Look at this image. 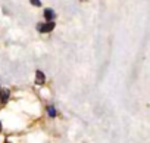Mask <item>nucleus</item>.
<instances>
[{
    "mask_svg": "<svg viewBox=\"0 0 150 143\" xmlns=\"http://www.w3.org/2000/svg\"><path fill=\"white\" fill-rule=\"evenodd\" d=\"M53 28H54V22L53 21H47L44 24H38L37 25V30L40 33H50V31H53Z\"/></svg>",
    "mask_w": 150,
    "mask_h": 143,
    "instance_id": "obj_1",
    "label": "nucleus"
},
{
    "mask_svg": "<svg viewBox=\"0 0 150 143\" xmlns=\"http://www.w3.org/2000/svg\"><path fill=\"white\" fill-rule=\"evenodd\" d=\"M44 81H46V75L41 73L40 69H37V71H35V83H37L38 86H41V84H44Z\"/></svg>",
    "mask_w": 150,
    "mask_h": 143,
    "instance_id": "obj_2",
    "label": "nucleus"
},
{
    "mask_svg": "<svg viewBox=\"0 0 150 143\" xmlns=\"http://www.w3.org/2000/svg\"><path fill=\"white\" fill-rule=\"evenodd\" d=\"M9 96H11V92L9 90H2V89H0V100H2V103H6L8 99H9Z\"/></svg>",
    "mask_w": 150,
    "mask_h": 143,
    "instance_id": "obj_3",
    "label": "nucleus"
},
{
    "mask_svg": "<svg viewBox=\"0 0 150 143\" xmlns=\"http://www.w3.org/2000/svg\"><path fill=\"white\" fill-rule=\"evenodd\" d=\"M44 18H46L47 21H53V19L56 18V14H54L52 9H44Z\"/></svg>",
    "mask_w": 150,
    "mask_h": 143,
    "instance_id": "obj_4",
    "label": "nucleus"
},
{
    "mask_svg": "<svg viewBox=\"0 0 150 143\" xmlns=\"http://www.w3.org/2000/svg\"><path fill=\"white\" fill-rule=\"evenodd\" d=\"M47 114H49V117L54 118V117H56V109H54V106H49V108H47Z\"/></svg>",
    "mask_w": 150,
    "mask_h": 143,
    "instance_id": "obj_5",
    "label": "nucleus"
},
{
    "mask_svg": "<svg viewBox=\"0 0 150 143\" xmlns=\"http://www.w3.org/2000/svg\"><path fill=\"white\" fill-rule=\"evenodd\" d=\"M30 2H31V5H34V6H41L40 0H30Z\"/></svg>",
    "mask_w": 150,
    "mask_h": 143,
    "instance_id": "obj_6",
    "label": "nucleus"
},
{
    "mask_svg": "<svg viewBox=\"0 0 150 143\" xmlns=\"http://www.w3.org/2000/svg\"><path fill=\"white\" fill-rule=\"evenodd\" d=\"M0 131H2V122H0Z\"/></svg>",
    "mask_w": 150,
    "mask_h": 143,
    "instance_id": "obj_7",
    "label": "nucleus"
}]
</instances>
